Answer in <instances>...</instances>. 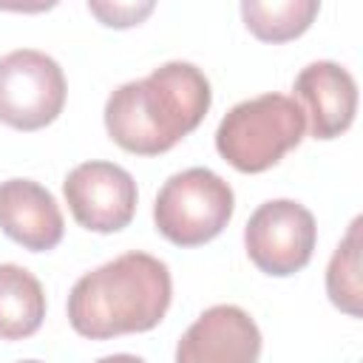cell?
<instances>
[{"instance_id":"6da1fadb","label":"cell","mask_w":363,"mask_h":363,"mask_svg":"<svg viewBox=\"0 0 363 363\" xmlns=\"http://www.w3.org/2000/svg\"><path fill=\"white\" fill-rule=\"evenodd\" d=\"M210 102L207 77L193 62L176 60L119 85L105 102V128L122 150L159 156L201 125Z\"/></svg>"},{"instance_id":"7a4b0ae2","label":"cell","mask_w":363,"mask_h":363,"mask_svg":"<svg viewBox=\"0 0 363 363\" xmlns=\"http://www.w3.org/2000/svg\"><path fill=\"white\" fill-rule=\"evenodd\" d=\"M173 298L164 261L147 252H125L85 272L68 295V320L77 335L108 340L153 329Z\"/></svg>"},{"instance_id":"3957f363","label":"cell","mask_w":363,"mask_h":363,"mask_svg":"<svg viewBox=\"0 0 363 363\" xmlns=\"http://www.w3.org/2000/svg\"><path fill=\"white\" fill-rule=\"evenodd\" d=\"M306 113L295 96L261 94L227 111L216 130V150L241 173H264L301 145Z\"/></svg>"},{"instance_id":"277c9868","label":"cell","mask_w":363,"mask_h":363,"mask_svg":"<svg viewBox=\"0 0 363 363\" xmlns=\"http://www.w3.org/2000/svg\"><path fill=\"white\" fill-rule=\"evenodd\" d=\"M233 187L210 167H187L170 176L153 204L156 230L176 247L213 241L233 218Z\"/></svg>"},{"instance_id":"5b68a950","label":"cell","mask_w":363,"mask_h":363,"mask_svg":"<svg viewBox=\"0 0 363 363\" xmlns=\"http://www.w3.org/2000/svg\"><path fill=\"white\" fill-rule=\"evenodd\" d=\"M65 105V77L54 57L17 48L0 57V122L14 130L51 125Z\"/></svg>"},{"instance_id":"8992f818","label":"cell","mask_w":363,"mask_h":363,"mask_svg":"<svg viewBox=\"0 0 363 363\" xmlns=\"http://www.w3.org/2000/svg\"><path fill=\"white\" fill-rule=\"evenodd\" d=\"M315 216L292 199L264 201L244 227V247L250 261L275 278H286L303 269L315 252Z\"/></svg>"},{"instance_id":"52a82bcc","label":"cell","mask_w":363,"mask_h":363,"mask_svg":"<svg viewBox=\"0 0 363 363\" xmlns=\"http://www.w3.org/2000/svg\"><path fill=\"white\" fill-rule=\"evenodd\" d=\"M65 201L79 227L91 233H116L136 213V182L113 162H82L62 182Z\"/></svg>"},{"instance_id":"ba28073f","label":"cell","mask_w":363,"mask_h":363,"mask_svg":"<svg viewBox=\"0 0 363 363\" xmlns=\"http://www.w3.org/2000/svg\"><path fill=\"white\" fill-rule=\"evenodd\" d=\"M261 354L255 320L233 303L204 309L176 346L179 363H252Z\"/></svg>"},{"instance_id":"9c48e42d","label":"cell","mask_w":363,"mask_h":363,"mask_svg":"<svg viewBox=\"0 0 363 363\" xmlns=\"http://www.w3.org/2000/svg\"><path fill=\"white\" fill-rule=\"evenodd\" d=\"M295 96L303 102L309 130L315 139H335L354 122L357 85L354 77L329 60L309 62L295 79Z\"/></svg>"},{"instance_id":"30bf717a","label":"cell","mask_w":363,"mask_h":363,"mask_svg":"<svg viewBox=\"0 0 363 363\" xmlns=\"http://www.w3.org/2000/svg\"><path fill=\"white\" fill-rule=\"evenodd\" d=\"M0 230L31 252L54 250L62 241V213L57 199L31 179L0 182Z\"/></svg>"},{"instance_id":"8fae6325","label":"cell","mask_w":363,"mask_h":363,"mask_svg":"<svg viewBox=\"0 0 363 363\" xmlns=\"http://www.w3.org/2000/svg\"><path fill=\"white\" fill-rule=\"evenodd\" d=\"M45 318L43 284L17 264H0V340L31 337Z\"/></svg>"},{"instance_id":"7c38bea8","label":"cell","mask_w":363,"mask_h":363,"mask_svg":"<svg viewBox=\"0 0 363 363\" xmlns=\"http://www.w3.org/2000/svg\"><path fill=\"white\" fill-rule=\"evenodd\" d=\"M320 0H241V20L261 43H289L309 31Z\"/></svg>"},{"instance_id":"4fadbf2b","label":"cell","mask_w":363,"mask_h":363,"mask_svg":"<svg viewBox=\"0 0 363 363\" xmlns=\"http://www.w3.org/2000/svg\"><path fill=\"white\" fill-rule=\"evenodd\" d=\"M360 224L363 218H354L346 230V235L340 238L337 250L329 258L326 267V295L329 301L352 315L360 318L363 315V278H360Z\"/></svg>"},{"instance_id":"5bb4252c","label":"cell","mask_w":363,"mask_h":363,"mask_svg":"<svg viewBox=\"0 0 363 363\" xmlns=\"http://www.w3.org/2000/svg\"><path fill=\"white\" fill-rule=\"evenodd\" d=\"M88 9L108 28H133L153 14L156 0H88Z\"/></svg>"},{"instance_id":"9a60e30c","label":"cell","mask_w":363,"mask_h":363,"mask_svg":"<svg viewBox=\"0 0 363 363\" xmlns=\"http://www.w3.org/2000/svg\"><path fill=\"white\" fill-rule=\"evenodd\" d=\"M60 0H0V11H20V14H40L54 9Z\"/></svg>"}]
</instances>
